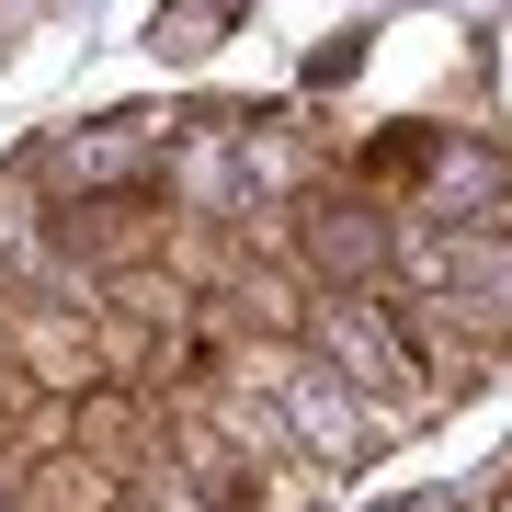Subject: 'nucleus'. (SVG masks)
<instances>
[{"label":"nucleus","instance_id":"f257e3e1","mask_svg":"<svg viewBox=\"0 0 512 512\" xmlns=\"http://www.w3.org/2000/svg\"><path fill=\"white\" fill-rule=\"evenodd\" d=\"M296 262H308L319 285H353V296H376V285H399V217H387V194L353 171V183H319L296 194Z\"/></svg>","mask_w":512,"mask_h":512},{"label":"nucleus","instance_id":"f03ea898","mask_svg":"<svg viewBox=\"0 0 512 512\" xmlns=\"http://www.w3.org/2000/svg\"><path fill=\"white\" fill-rule=\"evenodd\" d=\"M0 330H12V365L35 387H57V399H92L103 387V330L69 319L57 296H0Z\"/></svg>","mask_w":512,"mask_h":512},{"label":"nucleus","instance_id":"7ed1b4c3","mask_svg":"<svg viewBox=\"0 0 512 512\" xmlns=\"http://www.w3.org/2000/svg\"><path fill=\"white\" fill-rule=\"evenodd\" d=\"M0 512H23V478H12V467H0Z\"/></svg>","mask_w":512,"mask_h":512}]
</instances>
